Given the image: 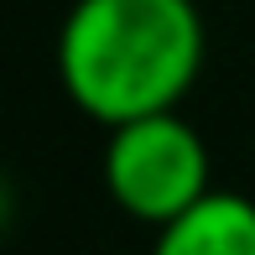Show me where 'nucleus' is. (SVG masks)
Listing matches in <instances>:
<instances>
[{"label":"nucleus","mask_w":255,"mask_h":255,"mask_svg":"<svg viewBox=\"0 0 255 255\" xmlns=\"http://www.w3.org/2000/svg\"><path fill=\"white\" fill-rule=\"evenodd\" d=\"M203 68L193 0H78L57 31L63 94L99 125L177 110Z\"/></svg>","instance_id":"obj_1"},{"label":"nucleus","mask_w":255,"mask_h":255,"mask_svg":"<svg viewBox=\"0 0 255 255\" xmlns=\"http://www.w3.org/2000/svg\"><path fill=\"white\" fill-rule=\"evenodd\" d=\"M104 188L115 208L161 229L177 214H188L203 193H214L208 146L177 110L125 120L110 130V146H104Z\"/></svg>","instance_id":"obj_2"},{"label":"nucleus","mask_w":255,"mask_h":255,"mask_svg":"<svg viewBox=\"0 0 255 255\" xmlns=\"http://www.w3.org/2000/svg\"><path fill=\"white\" fill-rule=\"evenodd\" d=\"M151 255H255V203L229 188L203 193L188 214L156 229Z\"/></svg>","instance_id":"obj_3"}]
</instances>
